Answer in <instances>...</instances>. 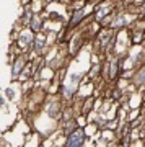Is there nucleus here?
I'll return each mask as SVG.
<instances>
[{"label": "nucleus", "mask_w": 145, "mask_h": 147, "mask_svg": "<svg viewBox=\"0 0 145 147\" xmlns=\"http://www.w3.org/2000/svg\"><path fill=\"white\" fill-rule=\"evenodd\" d=\"M82 141H83V132L82 131L73 132L72 136L67 139V147H80Z\"/></svg>", "instance_id": "1"}]
</instances>
